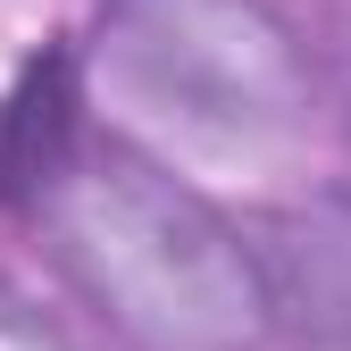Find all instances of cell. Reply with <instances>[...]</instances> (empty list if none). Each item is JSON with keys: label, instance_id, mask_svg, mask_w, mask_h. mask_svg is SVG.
Returning a JSON list of instances; mask_svg holds the SVG:
<instances>
[{"label": "cell", "instance_id": "cell-1", "mask_svg": "<svg viewBox=\"0 0 351 351\" xmlns=\"http://www.w3.org/2000/svg\"><path fill=\"white\" fill-rule=\"evenodd\" d=\"M34 217L75 293L134 351H251L276 326L259 243L125 143H75Z\"/></svg>", "mask_w": 351, "mask_h": 351}, {"label": "cell", "instance_id": "cell-2", "mask_svg": "<svg viewBox=\"0 0 351 351\" xmlns=\"http://www.w3.org/2000/svg\"><path fill=\"white\" fill-rule=\"evenodd\" d=\"M125 93L217 143H268L310 109V59L268 0H101Z\"/></svg>", "mask_w": 351, "mask_h": 351}, {"label": "cell", "instance_id": "cell-3", "mask_svg": "<svg viewBox=\"0 0 351 351\" xmlns=\"http://www.w3.org/2000/svg\"><path fill=\"white\" fill-rule=\"evenodd\" d=\"M259 268L276 318L310 351H351V193L276 209L259 226Z\"/></svg>", "mask_w": 351, "mask_h": 351}, {"label": "cell", "instance_id": "cell-4", "mask_svg": "<svg viewBox=\"0 0 351 351\" xmlns=\"http://www.w3.org/2000/svg\"><path fill=\"white\" fill-rule=\"evenodd\" d=\"M75 59L67 51H42L25 67V84L0 109V201H42V184L75 159Z\"/></svg>", "mask_w": 351, "mask_h": 351}, {"label": "cell", "instance_id": "cell-5", "mask_svg": "<svg viewBox=\"0 0 351 351\" xmlns=\"http://www.w3.org/2000/svg\"><path fill=\"white\" fill-rule=\"evenodd\" d=\"M0 351H75V335L42 310V301H25L9 276H0Z\"/></svg>", "mask_w": 351, "mask_h": 351}]
</instances>
